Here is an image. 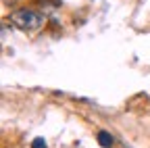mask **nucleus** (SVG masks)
<instances>
[{"instance_id":"obj_2","label":"nucleus","mask_w":150,"mask_h":148,"mask_svg":"<svg viewBox=\"0 0 150 148\" xmlns=\"http://www.w3.org/2000/svg\"><path fill=\"white\" fill-rule=\"evenodd\" d=\"M112 136L108 134V132H98V144L102 146V148H110L112 146Z\"/></svg>"},{"instance_id":"obj_1","label":"nucleus","mask_w":150,"mask_h":148,"mask_svg":"<svg viewBox=\"0 0 150 148\" xmlns=\"http://www.w3.org/2000/svg\"><path fill=\"white\" fill-rule=\"evenodd\" d=\"M11 19H13L15 25H19L21 29H38V27L44 25V15L35 13L31 8H21V11L13 13Z\"/></svg>"},{"instance_id":"obj_3","label":"nucleus","mask_w":150,"mask_h":148,"mask_svg":"<svg viewBox=\"0 0 150 148\" xmlns=\"http://www.w3.org/2000/svg\"><path fill=\"white\" fill-rule=\"evenodd\" d=\"M31 148H46V140L44 138H35L31 142Z\"/></svg>"}]
</instances>
